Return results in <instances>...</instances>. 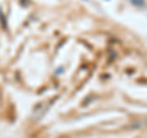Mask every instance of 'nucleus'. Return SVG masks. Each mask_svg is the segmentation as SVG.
<instances>
[{
	"label": "nucleus",
	"instance_id": "nucleus-1",
	"mask_svg": "<svg viewBox=\"0 0 147 138\" xmlns=\"http://www.w3.org/2000/svg\"><path fill=\"white\" fill-rule=\"evenodd\" d=\"M131 4H134V5H137V6H144L145 3L144 0H130Z\"/></svg>",
	"mask_w": 147,
	"mask_h": 138
},
{
	"label": "nucleus",
	"instance_id": "nucleus-2",
	"mask_svg": "<svg viewBox=\"0 0 147 138\" xmlns=\"http://www.w3.org/2000/svg\"><path fill=\"white\" fill-rule=\"evenodd\" d=\"M85 1H88V0H85Z\"/></svg>",
	"mask_w": 147,
	"mask_h": 138
}]
</instances>
